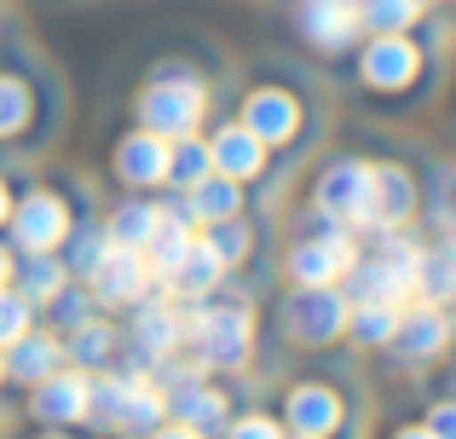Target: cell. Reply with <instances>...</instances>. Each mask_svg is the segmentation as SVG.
I'll return each instance as SVG.
<instances>
[{
    "label": "cell",
    "instance_id": "obj_15",
    "mask_svg": "<svg viewBox=\"0 0 456 439\" xmlns=\"http://www.w3.org/2000/svg\"><path fill=\"white\" fill-rule=\"evenodd\" d=\"M416 191L411 180H404L399 168H376V191H370V225H381V232H393L404 215H411Z\"/></svg>",
    "mask_w": 456,
    "mask_h": 439
},
{
    "label": "cell",
    "instance_id": "obj_34",
    "mask_svg": "<svg viewBox=\"0 0 456 439\" xmlns=\"http://www.w3.org/2000/svg\"><path fill=\"white\" fill-rule=\"evenodd\" d=\"M232 439H283V434H278V422H272V417H243L232 428Z\"/></svg>",
    "mask_w": 456,
    "mask_h": 439
},
{
    "label": "cell",
    "instance_id": "obj_40",
    "mask_svg": "<svg viewBox=\"0 0 456 439\" xmlns=\"http://www.w3.org/2000/svg\"><path fill=\"white\" fill-rule=\"evenodd\" d=\"M451 255H456V220H451Z\"/></svg>",
    "mask_w": 456,
    "mask_h": 439
},
{
    "label": "cell",
    "instance_id": "obj_33",
    "mask_svg": "<svg viewBox=\"0 0 456 439\" xmlns=\"http://www.w3.org/2000/svg\"><path fill=\"white\" fill-rule=\"evenodd\" d=\"M23 329H29V306H23V295H6V289H0V347H6V341H18Z\"/></svg>",
    "mask_w": 456,
    "mask_h": 439
},
{
    "label": "cell",
    "instance_id": "obj_19",
    "mask_svg": "<svg viewBox=\"0 0 456 439\" xmlns=\"http://www.w3.org/2000/svg\"><path fill=\"white\" fill-rule=\"evenodd\" d=\"M145 248H151V260H145V266L156 272V278H167V272H174V260L191 248V232L179 225V215H162V220H156V232H151V243H145Z\"/></svg>",
    "mask_w": 456,
    "mask_h": 439
},
{
    "label": "cell",
    "instance_id": "obj_1",
    "mask_svg": "<svg viewBox=\"0 0 456 439\" xmlns=\"http://www.w3.org/2000/svg\"><path fill=\"white\" fill-rule=\"evenodd\" d=\"M191 341L208 364H243L248 359V313L243 306H208L191 318Z\"/></svg>",
    "mask_w": 456,
    "mask_h": 439
},
{
    "label": "cell",
    "instance_id": "obj_16",
    "mask_svg": "<svg viewBox=\"0 0 456 439\" xmlns=\"http://www.w3.org/2000/svg\"><path fill=\"white\" fill-rule=\"evenodd\" d=\"M174 411H179V422L185 428H197V434H214V428H225V399L214 394V387H202V382H179V394H174Z\"/></svg>",
    "mask_w": 456,
    "mask_h": 439
},
{
    "label": "cell",
    "instance_id": "obj_4",
    "mask_svg": "<svg viewBox=\"0 0 456 439\" xmlns=\"http://www.w3.org/2000/svg\"><path fill=\"white\" fill-rule=\"evenodd\" d=\"M283 318H289V329L301 341H330L335 329L346 324V301L330 283H301V289L289 295V306H283Z\"/></svg>",
    "mask_w": 456,
    "mask_h": 439
},
{
    "label": "cell",
    "instance_id": "obj_20",
    "mask_svg": "<svg viewBox=\"0 0 456 439\" xmlns=\"http://www.w3.org/2000/svg\"><path fill=\"white\" fill-rule=\"evenodd\" d=\"M416 289L428 295V306L451 301L456 295V255L445 248V255H416Z\"/></svg>",
    "mask_w": 456,
    "mask_h": 439
},
{
    "label": "cell",
    "instance_id": "obj_36",
    "mask_svg": "<svg viewBox=\"0 0 456 439\" xmlns=\"http://www.w3.org/2000/svg\"><path fill=\"white\" fill-rule=\"evenodd\" d=\"M151 439H202V434L185 428V422H174V428H162V434H151Z\"/></svg>",
    "mask_w": 456,
    "mask_h": 439
},
{
    "label": "cell",
    "instance_id": "obj_35",
    "mask_svg": "<svg viewBox=\"0 0 456 439\" xmlns=\"http://www.w3.org/2000/svg\"><path fill=\"white\" fill-rule=\"evenodd\" d=\"M428 434H434V439H456V405H439L434 417H428Z\"/></svg>",
    "mask_w": 456,
    "mask_h": 439
},
{
    "label": "cell",
    "instance_id": "obj_11",
    "mask_svg": "<svg viewBox=\"0 0 456 439\" xmlns=\"http://www.w3.org/2000/svg\"><path fill=\"white\" fill-rule=\"evenodd\" d=\"M116 174L122 180H134V185H156V180H167V145H162V134H134V139H122V150H116Z\"/></svg>",
    "mask_w": 456,
    "mask_h": 439
},
{
    "label": "cell",
    "instance_id": "obj_10",
    "mask_svg": "<svg viewBox=\"0 0 456 439\" xmlns=\"http://www.w3.org/2000/svg\"><path fill=\"white\" fill-rule=\"evenodd\" d=\"M35 417L41 422L87 417V376H41L35 382Z\"/></svg>",
    "mask_w": 456,
    "mask_h": 439
},
{
    "label": "cell",
    "instance_id": "obj_42",
    "mask_svg": "<svg viewBox=\"0 0 456 439\" xmlns=\"http://www.w3.org/2000/svg\"><path fill=\"white\" fill-rule=\"evenodd\" d=\"M306 439H318V434H306Z\"/></svg>",
    "mask_w": 456,
    "mask_h": 439
},
{
    "label": "cell",
    "instance_id": "obj_21",
    "mask_svg": "<svg viewBox=\"0 0 456 439\" xmlns=\"http://www.w3.org/2000/svg\"><path fill=\"white\" fill-rule=\"evenodd\" d=\"M53 364H58V341L53 336H29V329H23V336H18V353H12V376L41 382V376H53Z\"/></svg>",
    "mask_w": 456,
    "mask_h": 439
},
{
    "label": "cell",
    "instance_id": "obj_24",
    "mask_svg": "<svg viewBox=\"0 0 456 439\" xmlns=\"http://www.w3.org/2000/svg\"><path fill=\"white\" fill-rule=\"evenodd\" d=\"M139 347L145 353L179 347V313L174 306H145V313H139Z\"/></svg>",
    "mask_w": 456,
    "mask_h": 439
},
{
    "label": "cell",
    "instance_id": "obj_3",
    "mask_svg": "<svg viewBox=\"0 0 456 439\" xmlns=\"http://www.w3.org/2000/svg\"><path fill=\"white\" fill-rule=\"evenodd\" d=\"M370 191H376V168H364V162H335L318 180V208L330 220H370Z\"/></svg>",
    "mask_w": 456,
    "mask_h": 439
},
{
    "label": "cell",
    "instance_id": "obj_12",
    "mask_svg": "<svg viewBox=\"0 0 456 439\" xmlns=\"http://www.w3.org/2000/svg\"><path fill=\"white\" fill-rule=\"evenodd\" d=\"M411 76H416V46L399 41V35H381V41L364 53V81L370 87H404Z\"/></svg>",
    "mask_w": 456,
    "mask_h": 439
},
{
    "label": "cell",
    "instance_id": "obj_17",
    "mask_svg": "<svg viewBox=\"0 0 456 439\" xmlns=\"http://www.w3.org/2000/svg\"><path fill=\"white\" fill-rule=\"evenodd\" d=\"M208 157H214V168H220L225 180H248V174L260 168V139L248 134V127H225V134L208 145Z\"/></svg>",
    "mask_w": 456,
    "mask_h": 439
},
{
    "label": "cell",
    "instance_id": "obj_41",
    "mask_svg": "<svg viewBox=\"0 0 456 439\" xmlns=\"http://www.w3.org/2000/svg\"><path fill=\"white\" fill-rule=\"evenodd\" d=\"M0 376H6V364H0Z\"/></svg>",
    "mask_w": 456,
    "mask_h": 439
},
{
    "label": "cell",
    "instance_id": "obj_39",
    "mask_svg": "<svg viewBox=\"0 0 456 439\" xmlns=\"http://www.w3.org/2000/svg\"><path fill=\"white\" fill-rule=\"evenodd\" d=\"M6 208H12V203H6V185H0V220H6Z\"/></svg>",
    "mask_w": 456,
    "mask_h": 439
},
{
    "label": "cell",
    "instance_id": "obj_38",
    "mask_svg": "<svg viewBox=\"0 0 456 439\" xmlns=\"http://www.w3.org/2000/svg\"><path fill=\"white\" fill-rule=\"evenodd\" d=\"M399 439H434V434H428V428H411V434H399Z\"/></svg>",
    "mask_w": 456,
    "mask_h": 439
},
{
    "label": "cell",
    "instance_id": "obj_14",
    "mask_svg": "<svg viewBox=\"0 0 456 439\" xmlns=\"http://www.w3.org/2000/svg\"><path fill=\"white\" fill-rule=\"evenodd\" d=\"M393 341H399V347L411 353V359H434V353L451 341V324L434 313V306H416L411 318L399 313V329H393Z\"/></svg>",
    "mask_w": 456,
    "mask_h": 439
},
{
    "label": "cell",
    "instance_id": "obj_27",
    "mask_svg": "<svg viewBox=\"0 0 456 439\" xmlns=\"http://www.w3.org/2000/svg\"><path fill=\"white\" fill-rule=\"evenodd\" d=\"M393 329H399V306L358 301V318H353V336L358 341H393Z\"/></svg>",
    "mask_w": 456,
    "mask_h": 439
},
{
    "label": "cell",
    "instance_id": "obj_29",
    "mask_svg": "<svg viewBox=\"0 0 456 439\" xmlns=\"http://www.w3.org/2000/svg\"><path fill=\"white\" fill-rule=\"evenodd\" d=\"M23 289H29V295H41V301H53V295L64 289V266H58L53 255H35V266L23 272Z\"/></svg>",
    "mask_w": 456,
    "mask_h": 439
},
{
    "label": "cell",
    "instance_id": "obj_32",
    "mask_svg": "<svg viewBox=\"0 0 456 439\" xmlns=\"http://www.w3.org/2000/svg\"><path fill=\"white\" fill-rule=\"evenodd\" d=\"M208 248L232 266V260H243V248H248V232L243 225H232V220H214V237H208Z\"/></svg>",
    "mask_w": 456,
    "mask_h": 439
},
{
    "label": "cell",
    "instance_id": "obj_26",
    "mask_svg": "<svg viewBox=\"0 0 456 439\" xmlns=\"http://www.w3.org/2000/svg\"><path fill=\"white\" fill-rule=\"evenodd\" d=\"M358 18H364L370 29H381V35H399V29H411L416 0H358Z\"/></svg>",
    "mask_w": 456,
    "mask_h": 439
},
{
    "label": "cell",
    "instance_id": "obj_30",
    "mask_svg": "<svg viewBox=\"0 0 456 439\" xmlns=\"http://www.w3.org/2000/svg\"><path fill=\"white\" fill-rule=\"evenodd\" d=\"M69 353H76L81 364H104L110 359V329L104 324H81L76 336H69Z\"/></svg>",
    "mask_w": 456,
    "mask_h": 439
},
{
    "label": "cell",
    "instance_id": "obj_6",
    "mask_svg": "<svg viewBox=\"0 0 456 439\" xmlns=\"http://www.w3.org/2000/svg\"><path fill=\"white\" fill-rule=\"evenodd\" d=\"M145 283H151V266H145V255L139 248H104V260L93 266V289H99V301H116V306H127V301H139L145 295Z\"/></svg>",
    "mask_w": 456,
    "mask_h": 439
},
{
    "label": "cell",
    "instance_id": "obj_25",
    "mask_svg": "<svg viewBox=\"0 0 456 439\" xmlns=\"http://www.w3.org/2000/svg\"><path fill=\"white\" fill-rule=\"evenodd\" d=\"M214 168V157H208V145H197L191 134H179V145H167V174L174 180H185V185H197L202 174Z\"/></svg>",
    "mask_w": 456,
    "mask_h": 439
},
{
    "label": "cell",
    "instance_id": "obj_2",
    "mask_svg": "<svg viewBox=\"0 0 456 439\" xmlns=\"http://www.w3.org/2000/svg\"><path fill=\"white\" fill-rule=\"evenodd\" d=\"M139 116H145L151 134L179 139V134H191L197 116H202V87L197 81H156L145 99H139Z\"/></svg>",
    "mask_w": 456,
    "mask_h": 439
},
{
    "label": "cell",
    "instance_id": "obj_9",
    "mask_svg": "<svg viewBox=\"0 0 456 439\" xmlns=\"http://www.w3.org/2000/svg\"><path fill=\"white\" fill-rule=\"evenodd\" d=\"M295 122H301L295 99H289V93H272V87L255 93V99H248V110H243V127L260 139V145H278V139H289Z\"/></svg>",
    "mask_w": 456,
    "mask_h": 439
},
{
    "label": "cell",
    "instance_id": "obj_8",
    "mask_svg": "<svg viewBox=\"0 0 456 439\" xmlns=\"http://www.w3.org/2000/svg\"><path fill=\"white\" fill-rule=\"evenodd\" d=\"M358 0H301V29L318 46H346L358 35Z\"/></svg>",
    "mask_w": 456,
    "mask_h": 439
},
{
    "label": "cell",
    "instance_id": "obj_18",
    "mask_svg": "<svg viewBox=\"0 0 456 439\" xmlns=\"http://www.w3.org/2000/svg\"><path fill=\"white\" fill-rule=\"evenodd\" d=\"M289 422L301 434H330L335 422H341V399H335L330 387H295L289 394Z\"/></svg>",
    "mask_w": 456,
    "mask_h": 439
},
{
    "label": "cell",
    "instance_id": "obj_23",
    "mask_svg": "<svg viewBox=\"0 0 456 439\" xmlns=\"http://www.w3.org/2000/svg\"><path fill=\"white\" fill-rule=\"evenodd\" d=\"M191 215H197V220H232L237 215V185L202 174V180L191 185Z\"/></svg>",
    "mask_w": 456,
    "mask_h": 439
},
{
    "label": "cell",
    "instance_id": "obj_37",
    "mask_svg": "<svg viewBox=\"0 0 456 439\" xmlns=\"http://www.w3.org/2000/svg\"><path fill=\"white\" fill-rule=\"evenodd\" d=\"M12 278V260H6V248H0V283H6Z\"/></svg>",
    "mask_w": 456,
    "mask_h": 439
},
{
    "label": "cell",
    "instance_id": "obj_28",
    "mask_svg": "<svg viewBox=\"0 0 456 439\" xmlns=\"http://www.w3.org/2000/svg\"><path fill=\"white\" fill-rule=\"evenodd\" d=\"M156 422H162V399H156L145 382H134V394H127L122 422H116V428H127V434H151Z\"/></svg>",
    "mask_w": 456,
    "mask_h": 439
},
{
    "label": "cell",
    "instance_id": "obj_13",
    "mask_svg": "<svg viewBox=\"0 0 456 439\" xmlns=\"http://www.w3.org/2000/svg\"><path fill=\"white\" fill-rule=\"evenodd\" d=\"M220 272H225V260L214 255L208 243L191 237V248L174 260V272H167V289H174V295H208L214 283H220Z\"/></svg>",
    "mask_w": 456,
    "mask_h": 439
},
{
    "label": "cell",
    "instance_id": "obj_7",
    "mask_svg": "<svg viewBox=\"0 0 456 439\" xmlns=\"http://www.w3.org/2000/svg\"><path fill=\"white\" fill-rule=\"evenodd\" d=\"M289 272L301 283H335L341 272H353V243L346 237H312L289 255Z\"/></svg>",
    "mask_w": 456,
    "mask_h": 439
},
{
    "label": "cell",
    "instance_id": "obj_31",
    "mask_svg": "<svg viewBox=\"0 0 456 439\" xmlns=\"http://www.w3.org/2000/svg\"><path fill=\"white\" fill-rule=\"evenodd\" d=\"M29 122V93L18 81H0V134H18Z\"/></svg>",
    "mask_w": 456,
    "mask_h": 439
},
{
    "label": "cell",
    "instance_id": "obj_5",
    "mask_svg": "<svg viewBox=\"0 0 456 439\" xmlns=\"http://www.w3.org/2000/svg\"><path fill=\"white\" fill-rule=\"evenodd\" d=\"M12 232H18V243L29 248V255H46V248L64 243L69 215H64V203H58L53 191H35V197H23V203H18V215H12Z\"/></svg>",
    "mask_w": 456,
    "mask_h": 439
},
{
    "label": "cell",
    "instance_id": "obj_22",
    "mask_svg": "<svg viewBox=\"0 0 456 439\" xmlns=\"http://www.w3.org/2000/svg\"><path fill=\"white\" fill-rule=\"evenodd\" d=\"M156 220H162V208H151V203H127V208H116V220H110V243H116V248H145V243H151V232H156Z\"/></svg>",
    "mask_w": 456,
    "mask_h": 439
}]
</instances>
